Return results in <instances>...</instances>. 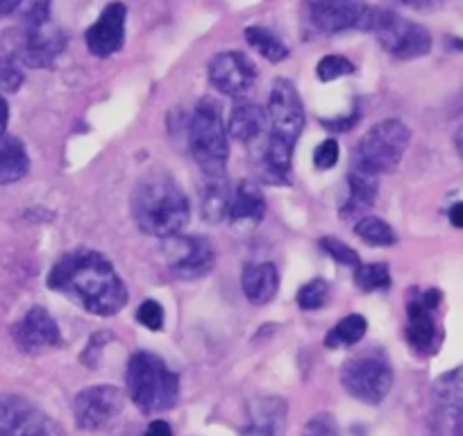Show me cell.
Masks as SVG:
<instances>
[{
    "label": "cell",
    "mask_w": 463,
    "mask_h": 436,
    "mask_svg": "<svg viewBox=\"0 0 463 436\" xmlns=\"http://www.w3.org/2000/svg\"><path fill=\"white\" fill-rule=\"evenodd\" d=\"M302 436H341V431H338L336 422L329 413H318L307 422Z\"/></svg>",
    "instance_id": "8d00e7d4"
},
{
    "label": "cell",
    "mask_w": 463,
    "mask_h": 436,
    "mask_svg": "<svg viewBox=\"0 0 463 436\" xmlns=\"http://www.w3.org/2000/svg\"><path fill=\"white\" fill-rule=\"evenodd\" d=\"M52 7L51 0H30V5L24 10L21 24L25 25H46L51 24Z\"/></svg>",
    "instance_id": "e575fe53"
},
{
    "label": "cell",
    "mask_w": 463,
    "mask_h": 436,
    "mask_svg": "<svg viewBox=\"0 0 463 436\" xmlns=\"http://www.w3.org/2000/svg\"><path fill=\"white\" fill-rule=\"evenodd\" d=\"M449 223H452L454 228L463 230V203H457L449 209Z\"/></svg>",
    "instance_id": "60d3db41"
},
{
    "label": "cell",
    "mask_w": 463,
    "mask_h": 436,
    "mask_svg": "<svg viewBox=\"0 0 463 436\" xmlns=\"http://www.w3.org/2000/svg\"><path fill=\"white\" fill-rule=\"evenodd\" d=\"M12 335L24 353H42V350L55 348L61 344L60 327L43 307H33L24 316V320L14 325Z\"/></svg>",
    "instance_id": "ac0fdd59"
},
{
    "label": "cell",
    "mask_w": 463,
    "mask_h": 436,
    "mask_svg": "<svg viewBox=\"0 0 463 436\" xmlns=\"http://www.w3.org/2000/svg\"><path fill=\"white\" fill-rule=\"evenodd\" d=\"M243 293L252 305H269L279 289V273L270 261L248 264L241 278Z\"/></svg>",
    "instance_id": "d6986e66"
},
{
    "label": "cell",
    "mask_w": 463,
    "mask_h": 436,
    "mask_svg": "<svg viewBox=\"0 0 463 436\" xmlns=\"http://www.w3.org/2000/svg\"><path fill=\"white\" fill-rule=\"evenodd\" d=\"M209 84L222 96L241 98L250 93V89L257 82V66L248 55L239 51L218 52L209 62Z\"/></svg>",
    "instance_id": "5bb4252c"
},
{
    "label": "cell",
    "mask_w": 463,
    "mask_h": 436,
    "mask_svg": "<svg viewBox=\"0 0 463 436\" xmlns=\"http://www.w3.org/2000/svg\"><path fill=\"white\" fill-rule=\"evenodd\" d=\"M269 137L296 146L298 137L305 130V105H302L300 93H298L296 84L291 80L278 78L273 82L269 98Z\"/></svg>",
    "instance_id": "7c38bea8"
},
{
    "label": "cell",
    "mask_w": 463,
    "mask_h": 436,
    "mask_svg": "<svg viewBox=\"0 0 463 436\" xmlns=\"http://www.w3.org/2000/svg\"><path fill=\"white\" fill-rule=\"evenodd\" d=\"M431 436H463V366L436 380Z\"/></svg>",
    "instance_id": "8fae6325"
},
{
    "label": "cell",
    "mask_w": 463,
    "mask_h": 436,
    "mask_svg": "<svg viewBox=\"0 0 463 436\" xmlns=\"http://www.w3.org/2000/svg\"><path fill=\"white\" fill-rule=\"evenodd\" d=\"M128 393L144 413H162L175 407L180 380L153 353H137L128 364Z\"/></svg>",
    "instance_id": "3957f363"
},
{
    "label": "cell",
    "mask_w": 463,
    "mask_h": 436,
    "mask_svg": "<svg viewBox=\"0 0 463 436\" xmlns=\"http://www.w3.org/2000/svg\"><path fill=\"white\" fill-rule=\"evenodd\" d=\"M189 146L204 177L225 175L230 146H227V130L222 126L221 105L213 98H203L195 105L189 123Z\"/></svg>",
    "instance_id": "277c9868"
},
{
    "label": "cell",
    "mask_w": 463,
    "mask_h": 436,
    "mask_svg": "<svg viewBox=\"0 0 463 436\" xmlns=\"http://www.w3.org/2000/svg\"><path fill=\"white\" fill-rule=\"evenodd\" d=\"M440 302L439 289H430L422 293H411V300L407 305V336L411 348L418 353H430L436 341V320L434 309Z\"/></svg>",
    "instance_id": "e0dca14e"
},
{
    "label": "cell",
    "mask_w": 463,
    "mask_h": 436,
    "mask_svg": "<svg viewBox=\"0 0 463 436\" xmlns=\"http://www.w3.org/2000/svg\"><path fill=\"white\" fill-rule=\"evenodd\" d=\"M21 3H24V0H0V19L14 14L21 7Z\"/></svg>",
    "instance_id": "ab89813d"
},
{
    "label": "cell",
    "mask_w": 463,
    "mask_h": 436,
    "mask_svg": "<svg viewBox=\"0 0 463 436\" xmlns=\"http://www.w3.org/2000/svg\"><path fill=\"white\" fill-rule=\"evenodd\" d=\"M146 436H173V430L171 425H168L166 421H153L148 425V430H146Z\"/></svg>",
    "instance_id": "74e56055"
},
{
    "label": "cell",
    "mask_w": 463,
    "mask_h": 436,
    "mask_svg": "<svg viewBox=\"0 0 463 436\" xmlns=\"http://www.w3.org/2000/svg\"><path fill=\"white\" fill-rule=\"evenodd\" d=\"M354 73V64L347 60L345 55H327L318 62L316 66V75H318L320 82H334L338 78H345V75Z\"/></svg>",
    "instance_id": "f546056e"
},
{
    "label": "cell",
    "mask_w": 463,
    "mask_h": 436,
    "mask_svg": "<svg viewBox=\"0 0 463 436\" xmlns=\"http://www.w3.org/2000/svg\"><path fill=\"white\" fill-rule=\"evenodd\" d=\"M305 21L323 34L364 30L371 5L364 0H302Z\"/></svg>",
    "instance_id": "30bf717a"
},
{
    "label": "cell",
    "mask_w": 463,
    "mask_h": 436,
    "mask_svg": "<svg viewBox=\"0 0 463 436\" xmlns=\"http://www.w3.org/2000/svg\"><path fill=\"white\" fill-rule=\"evenodd\" d=\"M7 121H10V107H7L5 98L0 96V137H3V132H5Z\"/></svg>",
    "instance_id": "b9f144b4"
},
{
    "label": "cell",
    "mask_w": 463,
    "mask_h": 436,
    "mask_svg": "<svg viewBox=\"0 0 463 436\" xmlns=\"http://www.w3.org/2000/svg\"><path fill=\"white\" fill-rule=\"evenodd\" d=\"M66 43H69V34L52 21L46 25L19 24L0 34L3 55L14 60L19 66H28V69L52 66L57 57L64 52Z\"/></svg>",
    "instance_id": "5b68a950"
},
{
    "label": "cell",
    "mask_w": 463,
    "mask_h": 436,
    "mask_svg": "<svg viewBox=\"0 0 463 436\" xmlns=\"http://www.w3.org/2000/svg\"><path fill=\"white\" fill-rule=\"evenodd\" d=\"M338 144L334 139H327L323 141V144H318V148L314 150V164L318 171H329V168L336 166L338 162Z\"/></svg>",
    "instance_id": "d590c367"
},
{
    "label": "cell",
    "mask_w": 463,
    "mask_h": 436,
    "mask_svg": "<svg viewBox=\"0 0 463 436\" xmlns=\"http://www.w3.org/2000/svg\"><path fill=\"white\" fill-rule=\"evenodd\" d=\"M123 412V391L111 384L87 386L75 395V425L84 431H98L109 427Z\"/></svg>",
    "instance_id": "4fadbf2b"
},
{
    "label": "cell",
    "mask_w": 463,
    "mask_h": 436,
    "mask_svg": "<svg viewBox=\"0 0 463 436\" xmlns=\"http://www.w3.org/2000/svg\"><path fill=\"white\" fill-rule=\"evenodd\" d=\"M264 213L266 198L260 186L248 180L239 182L234 194H232L230 209H227V216H230L232 223H260Z\"/></svg>",
    "instance_id": "ffe728a7"
},
{
    "label": "cell",
    "mask_w": 463,
    "mask_h": 436,
    "mask_svg": "<svg viewBox=\"0 0 463 436\" xmlns=\"http://www.w3.org/2000/svg\"><path fill=\"white\" fill-rule=\"evenodd\" d=\"M126 24H128V7L123 3H109L100 12L96 24L84 33V42L91 55L111 57L118 52L126 43Z\"/></svg>",
    "instance_id": "9a60e30c"
},
{
    "label": "cell",
    "mask_w": 463,
    "mask_h": 436,
    "mask_svg": "<svg viewBox=\"0 0 463 436\" xmlns=\"http://www.w3.org/2000/svg\"><path fill=\"white\" fill-rule=\"evenodd\" d=\"M287 403L282 398H261L252 404V436H284L287 430Z\"/></svg>",
    "instance_id": "7402d4cb"
},
{
    "label": "cell",
    "mask_w": 463,
    "mask_h": 436,
    "mask_svg": "<svg viewBox=\"0 0 463 436\" xmlns=\"http://www.w3.org/2000/svg\"><path fill=\"white\" fill-rule=\"evenodd\" d=\"M30 157L14 137H0V185H14L28 175Z\"/></svg>",
    "instance_id": "603a6c76"
},
{
    "label": "cell",
    "mask_w": 463,
    "mask_h": 436,
    "mask_svg": "<svg viewBox=\"0 0 463 436\" xmlns=\"http://www.w3.org/2000/svg\"><path fill=\"white\" fill-rule=\"evenodd\" d=\"M341 384L353 398L366 404H380L393 386V368L382 353H364L347 359L341 371Z\"/></svg>",
    "instance_id": "ba28073f"
},
{
    "label": "cell",
    "mask_w": 463,
    "mask_h": 436,
    "mask_svg": "<svg viewBox=\"0 0 463 436\" xmlns=\"http://www.w3.org/2000/svg\"><path fill=\"white\" fill-rule=\"evenodd\" d=\"M21 84H24V71H21V66L0 52V89L14 93L19 91Z\"/></svg>",
    "instance_id": "1f68e13d"
},
{
    "label": "cell",
    "mask_w": 463,
    "mask_h": 436,
    "mask_svg": "<svg viewBox=\"0 0 463 436\" xmlns=\"http://www.w3.org/2000/svg\"><path fill=\"white\" fill-rule=\"evenodd\" d=\"M400 5L413 7V10H434L439 5V0H398Z\"/></svg>",
    "instance_id": "f35d334b"
},
{
    "label": "cell",
    "mask_w": 463,
    "mask_h": 436,
    "mask_svg": "<svg viewBox=\"0 0 463 436\" xmlns=\"http://www.w3.org/2000/svg\"><path fill=\"white\" fill-rule=\"evenodd\" d=\"M246 42L250 43V48H255L264 60L273 62V64L284 62L288 57V52H291L287 43H284L273 30L261 28V25H250V28H246Z\"/></svg>",
    "instance_id": "484cf974"
},
{
    "label": "cell",
    "mask_w": 463,
    "mask_h": 436,
    "mask_svg": "<svg viewBox=\"0 0 463 436\" xmlns=\"http://www.w3.org/2000/svg\"><path fill=\"white\" fill-rule=\"evenodd\" d=\"M269 128V112L260 105H239L232 109L230 118H227V137L241 141V144H250L257 137L264 135Z\"/></svg>",
    "instance_id": "44dd1931"
},
{
    "label": "cell",
    "mask_w": 463,
    "mask_h": 436,
    "mask_svg": "<svg viewBox=\"0 0 463 436\" xmlns=\"http://www.w3.org/2000/svg\"><path fill=\"white\" fill-rule=\"evenodd\" d=\"M347 189H350V195H347L343 213L350 216V213H359L364 209L373 207V203L377 198V191H380V185H377V175L353 168L350 175H347Z\"/></svg>",
    "instance_id": "cb8c5ba5"
},
{
    "label": "cell",
    "mask_w": 463,
    "mask_h": 436,
    "mask_svg": "<svg viewBox=\"0 0 463 436\" xmlns=\"http://www.w3.org/2000/svg\"><path fill=\"white\" fill-rule=\"evenodd\" d=\"M0 436H66L60 422L24 395H0Z\"/></svg>",
    "instance_id": "9c48e42d"
},
{
    "label": "cell",
    "mask_w": 463,
    "mask_h": 436,
    "mask_svg": "<svg viewBox=\"0 0 463 436\" xmlns=\"http://www.w3.org/2000/svg\"><path fill=\"white\" fill-rule=\"evenodd\" d=\"M48 287L66 293L84 311L116 316L126 307L128 289L105 255L96 251L66 252L48 275Z\"/></svg>",
    "instance_id": "6da1fadb"
},
{
    "label": "cell",
    "mask_w": 463,
    "mask_h": 436,
    "mask_svg": "<svg viewBox=\"0 0 463 436\" xmlns=\"http://www.w3.org/2000/svg\"><path fill=\"white\" fill-rule=\"evenodd\" d=\"M368 330V320L364 318L362 314H350L345 318L338 320L329 330L327 339H325V346L332 350L336 348H347V346H354L366 336Z\"/></svg>",
    "instance_id": "d4e9b609"
},
{
    "label": "cell",
    "mask_w": 463,
    "mask_h": 436,
    "mask_svg": "<svg viewBox=\"0 0 463 436\" xmlns=\"http://www.w3.org/2000/svg\"><path fill=\"white\" fill-rule=\"evenodd\" d=\"M354 284L362 291H384L391 287V273L386 264H359L357 273H354Z\"/></svg>",
    "instance_id": "f1b7e54d"
},
{
    "label": "cell",
    "mask_w": 463,
    "mask_h": 436,
    "mask_svg": "<svg viewBox=\"0 0 463 436\" xmlns=\"http://www.w3.org/2000/svg\"><path fill=\"white\" fill-rule=\"evenodd\" d=\"M171 270L175 278L194 280L203 278L212 270L216 252H213L212 243L203 237H173L171 246Z\"/></svg>",
    "instance_id": "2e32d148"
},
{
    "label": "cell",
    "mask_w": 463,
    "mask_h": 436,
    "mask_svg": "<svg viewBox=\"0 0 463 436\" xmlns=\"http://www.w3.org/2000/svg\"><path fill=\"white\" fill-rule=\"evenodd\" d=\"M137 320L150 332H157L164 327V307L157 300H146L137 311Z\"/></svg>",
    "instance_id": "836d02e7"
},
{
    "label": "cell",
    "mask_w": 463,
    "mask_h": 436,
    "mask_svg": "<svg viewBox=\"0 0 463 436\" xmlns=\"http://www.w3.org/2000/svg\"><path fill=\"white\" fill-rule=\"evenodd\" d=\"M329 284L325 280H311L298 291V305L305 311H316L327 302Z\"/></svg>",
    "instance_id": "4dcf8cb0"
},
{
    "label": "cell",
    "mask_w": 463,
    "mask_h": 436,
    "mask_svg": "<svg viewBox=\"0 0 463 436\" xmlns=\"http://www.w3.org/2000/svg\"><path fill=\"white\" fill-rule=\"evenodd\" d=\"M454 146H457V153L461 155V159H463V128H458L457 137H454Z\"/></svg>",
    "instance_id": "7bdbcfd3"
},
{
    "label": "cell",
    "mask_w": 463,
    "mask_h": 436,
    "mask_svg": "<svg viewBox=\"0 0 463 436\" xmlns=\"http://www.w3.org/2000/svg\"><path fill=\"white\" fill-rule=\"evenodd\" d=\"M132 216L141 232L173 239L189 223V200L173 177L155 173L137 185L132 194Z\"/></svg>",
    "instance_id": "7a4b0ae2"
},
{
    "label": "cell",
    "mask_w": 463,
    "mask_h": 436,
    "mask_svg": "<svg viewBox=\"0 0 463 436\" xmlns=\"http://www.w3.org/2000/svg\"><path fill=\"white\" fill-rule=\"evenodd\" d=\"M364 33L375 34L382 48L398 60H418L431 51L430 30L384 7H371Z\"/></svg>",
    "instance_id": "52a82bcc"
},
{
    "label": "cell",
    "mask_w": 463,
    "mask_h": 436,
    "mask_svg": "<svg viewBox=\"0 0 463 436\" xmlns=\"http://www.w3.org/2000/svg\"><path fill=\"white\" fill-rule=\"evenodd\" d=\"M232 203V191L225 185V177H207V191H204V216L207 221H221L227 216Z\"/></svg>",
    "instance_id": "83f0119b"
},
{
    "label": "cell",
    "mask_w": 463,
    "mask_h": 436,
    "mask_svg": "<svg viewBox=\"0 0 463 436\" xmlns=\"http://www.w3.org/2000/svg\"><path fill=\"white\" fill-rule=\"evenodd\" d=\"M320 246H323V251L327 252L332 260L341 261V264L345 266H359V255L353 251V248L347 246V243H343L341 239L325 237L323 242H320Z\"/></svg>",
    "instance_id": "d6a6232c"
},
{
    "label": "cell",
    "mask_w": 463,
    "mask_h": 436,
    "mask_svg": "<svg viewBox=\"0 0 463 436\" xmlns=\"http://www.w3.org/2000/svg\"><path fill=\"white\" fill-rule=\"evenodd\" d=\"M354 234L362 239L364 243L373 248H389L398 242L395 230L386 223L384 218L377 216H364L357 225H354Z\"/></svg>",
    "instance_id": "4316f807"
},
{
    "label": "cell",
    "mask_w": 463,
    "mask_h": 436,
    "mask_svg": "<svg viewBox=\"0 0 463 436\" xmlns=\"http://www.w3.org/2000/svg\"><path fill=\"white\" fill-rule=\"evenodd\" d=\"M409 141H411V130L398 118L375 123L354 148V168L371 175L395 171L407 153Z\"/></svg>",
    "instance_id": "8992f818"
}]
</instances>
